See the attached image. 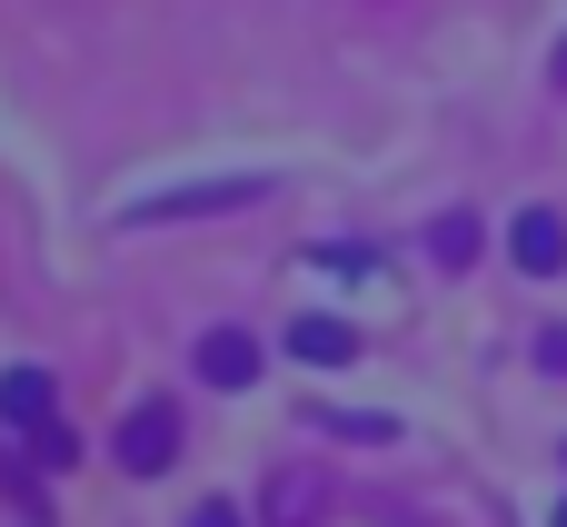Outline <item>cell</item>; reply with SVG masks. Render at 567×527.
Segmentation results:
<instances>
[{"label":"cell","mask_w":567,"mask_h":527,"mask_svg":"<svg viewBox=\"0 0 567 527\" xmlns=\"http://www.w3.org/2000/svg\"><path fill=\"white\" fill-rule=\"evenodd\" d=\"M429 249H439V269H478V219H439Z\"/></svg>","instance_id":"52a82bcc"},{"label":"cell","mask_w":567,"mask_h":527,"mask_svg":"<svg viewBox=\"0 0 567 527\" xmlns=\"http://www.w3.org/2000/svg\"><path fill=\"white\" fill-rule=\"evenodd\" d=\"M289 359H299V369H339V359H359V329L329 319V309H299V319H289Z\"/></svg>","instance_id":"7a4b0ae2"},{"label":"cell","mask_w":567,"mask_h":527,"mask_svg":"<svg viewBox=\"0 0 567 527\" xmlns=\"http://www.w3.org/2000/svg\"><path fill=\"white\" fill-rule=\"evenodd\" d=\"M199 379H209V389H249V379H259V339L209 329V339H199Z\"/></svg>","instance_id":"277c9868"},{"label":"cell","mask_w":567,"mask_h":527,"mask_svg":"<svg viewBox=\"0 0 567 527\" xmlns=\"http://www.w3.org/2000/svg\"><path fill=\"white\" fill-rule=\"evenodd\" d=\"M169 458H179V409H159V399L130 409V418H120V468H130V478H159Z\"/></svg>","instance_id":"6da1fadb"},{"label":"cell","mask_w":567,"mask_h":527,"mask_svg":"<svg viewBox=\"0 0 567 527\" xmlns=\"http://www.w3.org/2000/svg\"><path fill=\"white\" fill-rule=\"evenodd\" d=\"M189 527H249V518H239L229 498H209V508H189Z\"/></svg>","instance_id":"30bf717a"},{"label":"cell","mask_w":567,"mask_h":527,"mask_svg":"<svg viewBox=\"0 0 567 527\" xmlns=\"http://www.w3.org/2000/svg\"><path fill=\"white\" fill-rule=\"evenodd\" d=\"M548 527H567V498H558V508H548Z\"/></svg>","instance_id":"8fae6325"},{"label":"cell","mask_w":567,"mask_h":527,"mask_svg":"<svg viewBox=\"0 0 567 527\" xmlns=\"http://www.w3.org/2000/svg\"><path fill=\"white\" fill-rule=\"evenodd\" d=\"M558 80H567V50H558Z\"/></svg>","instance_id":"7c38bea8"},{"label":"cell","mask_w":567,"mask_h":527,"mask_svg":"<svg viewBox=\"0 0 567 527\" xmlns=\"http://www.w3.org/2000/svg\"><path fill=\"white\" fill-rule=\"evenodd\" d=\"M30 458H40L50 478H60V468H80V438H70V428L50 418V428H30Z\"/></svg>","instance_id":"ba28073f"},{"label":"cell","mask_w":567,"mask_h":527,"mask_svg":"<svg viewBox=\"0 0 567 527\" xmlns=\"http://www.w3.org/2000/svg\"><path fill=\"white\" fill-rule=\"evenodd\" d=\"M508 249H518V269H528V279H558V269H567V219H558V209H528Z\"/></svg>","instance_id":"3957f363"},{"label":"cell","mask_w":567,"mask_h":527,"mask_svg":"<svg viewBox=\"0 0 567 527\" xmlns=\"http://www.w3.org/2000/svg\"><path fill=\"white\" fill-rule=\"evenodd\" d=\"M269 179H229V189H169V199H140L130 219H199V209H239V199H259Z\"/></svg>","instance_id":"8992f818"},{"label":"cell","mask_w":567,"mask_h":527,"mask_svg":"<svg viewBox=\"0 0 567 527\" xmlns=\"http://www.w3.org/2000/svg\"><path fill=\"white\" fill-rule=\"evenodd\" d=\"M538 369H558V379H567V329H538Z\"/></svg>","instance_id":"9c48e42d"},{"label":"cell","mask_w":567,"mask_h":527,"mask_svg":"<svg viewBox=\"0 0 567 527\" xmlns=\"http://www.w3.org/2000/svg\"><path fill=\"white\" fill-rule=\"evenodd\" d=\"M50 369H0V428H50Z\"/></svg>","instance_id":"5b68a950"}]
</instances>
